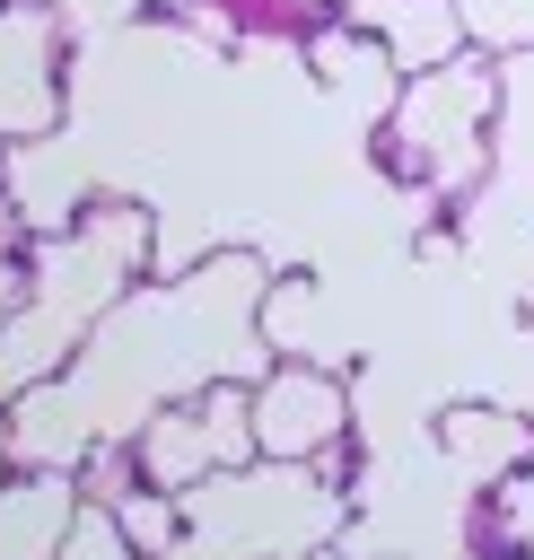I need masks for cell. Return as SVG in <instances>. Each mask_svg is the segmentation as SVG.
<instances>
[{
	"mask_svg": "<svg viewBox=\"0 0 534 560\" xmlns=\"http://www.w3.org/2000/svg\"><path fill=\"white\" fill-rule=\"evenodd\" d=\"M184 499V525L210 534V542H236L245 560H289V551H324L350 534V490L315 464H280V455H254V464H228Z\"/></svg>",
	"mask_w": 534,
	"mask_h": 560,
	"instance_id": "obj_2",
	"label": "cell"
},
{
	"mask_svg": "<svg viewBox=\"0 0 534 560\" xmlns=\"http://www.w3.org/2000/svg\"><path fill=\"white\" fill-rule=\"evenodd\" d=\"M350 26H368L403 70H438V61H455V52H473L464 44V18H455V0H333Z\"/></svg>",
	"mask_w": 534,
	"mask_h": 560,
	"instance_id": "obj_10",
	"label": "cell"
},
{
	"mask_svg": "<svg viewBox=\"0 0 534 560\" xmlns=\"http://www.w3.org/2000/svg\"><path fill=\"white\" fill-rule=\"evenodd\" d=\"M473 201H525L534 219V52H499V122H490V184Z\"/></svg>",
	"mask_w": 534,
	"mask_h": 560,
	"instance_id": "obj_11",
	"label": "cell"
},
{
	"mask_svg": "<svg viewBox=\"0 0 534 560\" xmlns=\"http://www.w3.org/2000/svg\"><path fill=\"white\" fill-rule=\"evenodd\" d=\"M114 516H123V534L140 542V560H158V551H175L193 525H184V499L175 490H158V481H140V490H123L114 499Z\"/></svg>",
	"mask_w": 534,
	"mask_h": 560,
	"instance_id": "obj_12",
	"label": "cell"
},
{
	"mask_svg": "<svg viewBox=\"0 0 534 560\" xmlns=\"http://www.w3.org/2000/svg\"><path fill=\"white\" fill-rule=\"evenodd\" d=\"M96 411L79 394V376H44L18 402H0V464L9 472H79L96 455Z\"/></svg>",
	"mask_w": 534,
	"mask_h": 560,
	"instance_id": "obj_5",
	"label": "cell"
},
{
	"mask_svg": "<svg viewBox=\"0 0 534 560\" xmlns=\"http://www.w3.org/2000/svg\"><path fill=\"white\" fill-rule=\"evenodd\" d=\"M79 499V472H0V560H61Z\"/></svg>",
	"mask_w": 534,
	"mask_h": 560,
	"instance_id": "obj_9",
	"label": "cell"
},
{
	"mask_svg": "<svg viewBox=\"0 0 534 560\" xmlns=\"http://www.w3.org/2000/svg\"><path fill=\"white\" fill-rule=\"evenodd\" d=\"M438 455L455 464V481H516L534 472V420L508 402H446L438 411Z\"/></svg>",
	"mask_w": 534,
	"mask_h": 560,
	"instance_id": "obj_8",
	"label": "cell"
},
{
	"mask_svg": "<svg viewBox=\"0 0 534 560\" xmlns=\"http://www.w3.org/2000/svg\"><path fill=\"white\" fill-rule=\"evenodd\" d=\"M61 131V9L0 0V140Z\"/></svg>",
	"mask_w": 534,
	"mask_h": 560,
	"instance_id": "obj_4",
	"label": "cell"
},
{
	"mask_svg": "<svg viewBox=\"0 0 534 560\" xmlns=\"http://www.w3.org/2000/svg\"><path fill=\"white\" fill-rule=\"evenodd\" d=\"M158 560H245L236 542H210V534H184L175 551H158Z\"/></svg>",
	"mask_w": 534,
	"mask_h": 560,
	"instance_id": "obj_17",
	"label": "cell"
},
{
	"mask_svg": "<svg viewBox=\"0 0 534 560\" xmlns=\"http://www.w3.org/2000/svg\"><path fill=\"white\" fill-rule=\"evenodd\" d=\"M289 560H350V551H341V542H324V551H289Z\"/></svg>",
	"mask_w": 534,
	"mask_h": 560,
	"instance_id": "obj_20",
	"label": "cell"
},
{
	"mask_svg": "<svg viewBox=\"0 0 534 560\" xmlns=\"http://www.w3.org/2000/svg\"><path fill=\"white\" fill-rule=\"evenodd\" d=\"M350 438V385L315 359H271L254 376V446L280 464H324Z\"/></svg>",
	"mask_w": 534,
	"mask_h": 560,
	"instance_id": "obj_3",
	"label": "cell"
},
{
	"mask_svg": "<svg viewBox=\"0 0 534 560\" xmlns=\"http://www.w3.org/2000/svg\"><path fill=\"white\" fill-rule=\"evenodd\" d=\"M490 122H499V61L455 52V61L403 79V96H394V114L376 131V158L394 166V184L429 219V210L473 201L490 184Z\"/></svg>",
	"mask_w": 534,
	"mask_h": 560,
	"instance_id": "obj_1",
	"label": "cell"
},
{
	"mask_svg": "<svg viewBox=\"0 0 534 560\" xmlns=\"http://www.w3.org/2000/svg\"><path fill=\"white\" fill-rule=\"evenodd\" d=\"M61 560H140V542L123 534V516H114L105 499H79V525H70Z\"/></svg>",
	"mask_w": 534,
	"mask_h": 560,
	"instance_id": "obj_15",
	"label": "cell"
},
{
	"mask_svg": "<svg viewBox=\"0 0 534 560\" xmlns=\"http://www.w3.org/2000/svg\"><path fill=\"white\" fill-rule=\"evenodd\" d=\"M516 315H525V324H534V262H525V271H516Z\"/></svg>",
	"mask_w": 534,
	"mask_h": 560,
	"instance_id": "obj_19",
	"label": "cell"
},
{
	"mask_svg": "<svg viewBox=\"0 0 534 560\" xmlns=\"http://www.w3.org/2000/svg\"><path fill=\"white\" fill-rule=\"evenodd\" d=\"M263 341H271V350H315V280H271V298H263Z\"/></svg>",
	"mask_w": 534,
	"mask_h": 560,
	"instance_id": "obj_14",
	"label": "cell"
},
{
	"mask_svg": "<svg viewBox=\"0 0 534 560\" xmlns=\"http://www.w3.org/2000/svg\"><path fill=\"white\" fill-rule=\"evenodd\" d=\"M0 192H9V210L26 219V236H61V228L88 210V158H79L61 131L9 140V158H0Z\"/></svg>",
	"mask_w": 534,
	"mask_h": 560,
	"instance_id": "obj_7",
	"label": "cell"
},
{
	"mask_svg": "<svg viewBox=\"0 0 534 560\" xmlns=\"http://www.w3.org/2000/svg\"><path fill=\"white\" fill-rule=\"evenodd\" d=\"M516 560H534V551H516Z\"/></svg>",
	"mask_w": 534,
	"mask_h": 560,
	"instance_id": "obj_21",
	"label": "cell"
},
{
	"mask_svg": "<svg viewBox=\"0 0 534 560\" xmlns=\"http://www.w3.org/2000/svg\"><path fill=\"white\" fill-rule=\"evenodd\" d=\"M306 70H315V88H324L359 131H385V114H394V96H403V79H411V70H403L368 26H350L341 9L306 35Z\"/></svg>",
	"mask_w": 534,
	"mask_h": 560,
	"instance_id": "obj_6",
	"label": "cell"
},
{
	"mask_svg": "<svg viewBox=\"0 0 534 560\" xmlns=\"http://www.w3.org/2000/svg\"><path fill=\"white\" fill-rule=\"evenodd\" d=\"M61 9V26H96V18H114V9H131V0H53Z\"/></svg>",
	"mask_w": 534,
	"mask_h": 560,
	"instance_id": "obj_18",
	"label": "cell"
},
{
	"mask_svg": "<svg viewBox=\"0 0 534 560\" xmlns=\"http://www.w3.org/2000/svg\"><path fill=\"white\" fill-rule=\"evenodd\" d=\"M455 18H464V44L473 52H534V0H455Z\"/></svg>",
	"mask_w": 534,
	"mask_h": 560,
	"instance_id": "obj_13",
	"label": "cell"
},
{
	"mask_svg": "<svg viewBox=\"0 0 534 560\" xmlns=\"http://www.w3.org/2000/svg\"><path fill=\"white\" fill-rule=\"evenodd\" d=\"M26 306V254H0V324Z\"/></svg>",
	"mask_w": 534,
	"mask_h": 560,
	"instance_id": "obj_16",
	"label": "cell"
}]
</instances>
